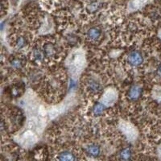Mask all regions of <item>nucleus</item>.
<instances>
[{
    "label": "nucleus",
    "instance_id": "obj_1",
    "mask_svg": "<svg viewBox=\"0 0 161 161\" xmlns=\"http://www.w3.org/2000/svg\"><path fill=\"white\" fill-rule=\"evenodd\" d=\"M120 129L130 142H133L138 137V131L136 127L131 123L126 121H122L119 125Z\"/></svg>",
    "mask_w": 161,
    "mask_h": 161
},
{
    "label": "nucleus",
    "instance_id": "obj_2",
    "mask_svg": "<svg viewBox=\"0 0 161 161\" xmlns=\"http://www.w3.org/2000/svg\"><path fill=\"white\" fill-rule=\"evenodd\" d=\"M117 98L116 92L113 89L107 90L103 97V102L106 105H111L113 104Z\"/></svg>",
    "mask_w": 161,
    "mask_h": 161
},
{
    "label": "nucleus",
    "instance_id": "obj_3",
    "mask_svg": "<svg viewBox=\"0 0 161 161\" xmlns=\"http://www.w3.org/2000/svg\"><path fill=\"white\" fill-rule=\"evenodd\" d=\"M128 61L129 64L134 66L141 65L143 61V57L138 52L134 51L131 52L128 57Z\"/></svg>",
    "mask_w": 161,
    "mask_h": 161
},
{
    "label": "nucleus",
    "instance_id": "obj_4",
    "mask_svg": "<svg viewBox=\"0 0 161 161\" xmlns=\"http://www.w3.org/2000/svg\"><path fill=\"white\" fill-rule=\"evenodd\" d=\"M11 65L15 69L22 68L25 63V60L24 57L20 56H14L10 60Z\"/></svg>",
    "mask_w": 161,
    "mask_h": 161
},
{
    "label": "nucleus",
    "instance_id": "obj_5",
    "mask_svg": "<svg viewBox=\"0 0 161 161\" xmlns=\"http://www.w3.org/2000/svg\"><path fill=\"white\" fill-rule=\"evenodd\" d=\"M58 158L61 161H74L76 160L75 155L69 151H64L59 153Z\"/></svg>",
    "mask_w": 161,
    "mask_h": 161
},
{
    "label": "nucleus",
    "instance_id": "obj_6",
    "mask_svg": "<svg viewBox=\"0 0 161 161\" xmlns=\"http://www.w3.org/2000/svg\"><path fill=\"white\" fill-rule=\"evenodd\" d=\"M142 92L141 88L138 86H133L128 93V96L131 100H135L139 98Z\"/></svg>",
    "mask_w": 161,
    "mask_h": 161
},
{
    "label": "nucleus",
    "instance_id": "obj_7",
    "mask_svg": "<svg viewBox=\"0 0 161 161\" xmlns=\"http://www.w3.org/2000/svg\"><path fill=\"white\" fill-rule=\"evenodd\" d=\"M87 151L90 156L97 157L100 153V149L97 145H90L87 148Z\"/></svg>",
    "mask_w": 161,
    "mask_h": 161
},
{
    "label": "nucleus",
    "instance_id": "obj_8",
    "mask_svg": "<svg viewBox=\"0 0 161 161\" xmlns=\"http://www.w3.org/2000/svg\"><path fill=\"white\" fill-rule=\"evenodd\" d=\"M88 36L90 39L92 40H96L100 36V32L96 28H92L88 32Z\"/></svg>",
    "mask_w": 161,
    "mask_h": 161
},
{
    "label": "nucleus",
    "instance_id": "obj_9",
    "mask_svg": "<svg viewBox=\"0 0 161 161\" xmlns=\"http://www.w3.org/2000/svg\"><path fill=\"white\" fill-rule=\"evenodd\" d=\"M105 109V105L103 104L98 103L93 108V112L96 115L101 114L104 111Z\"/></svg>",
    "mask_w": 161,
    "mask_h": 161
},
{
    "label": "nucleus",
    "instance_id": "obj_10",
    "mask_svg": "<svg viewBox=\"0 0 161 161\" xmlns=\"http://www.w3.org/2000/svg\"><path fill=\"white\" fill-rule=\"evenodd\" d=\"M131 156V152L129 149H125L120 153V158L124 160H128Z\"/></svg>",
    "mask_w": 161,
    "mask_h": 161
},
{
    "label": "nucleus",
    "instance_id": "obj_11",
    "mask_svg": "<svg viewBox=\"0 0 161 161\" xmlns=\"http://www.w3.org/2000/svg\"><path fill=\"white\" fill-rule=\"evenodd\" d=\"M158 155H159V156L160 158H161V147H160L159 149H158Z\"/></svg>",
    "mask_w": 161,
    "mask_h": 161
}]
</instances>
